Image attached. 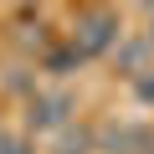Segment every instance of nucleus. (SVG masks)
I'll return each instance as SVG.
<instances>
[{
	"label": "nucleus",
	"instance_id": "f257e3e1",
	"mask_svg": "<svg viewBox=\"0 0 154 154\" xmlns=\"http://www.w3.org/2000/svg\"><path fill=\"white\" fill-rule=\"evenodd\" d=\"M118 16L113 11H88L82 21H77V31H72V51L77 57H103V51H113L118 46Z\"/></svg>",
	"mask_w": 154,
	"mask_h": 154
},
{
	"label": "nucleus",
	"instance_id": "f03ea898",
	"mask_svg": "<svg viewBox=\"0 0 154 154\" xmlns=\"http://www.w3.org/2000/svg\"><path fill=\"white\" fill-rule=\"evenodd\" d=\"M67 113H72V98L67 93L31 98V128H67Z\"/></svg>",
	"mask_w": 154,
	"mask_h": 154
},
{
	"label": "nucleus",
	"instance_id": "7ed1b4c3",
	"mask_svg": "<svg viewBox=\"0 0 154 154\" xmlns=\"http://www.w3.org/2000/svg\"><path fill=\"white\" fill-rule=\"evenodd\" d=\"M0 154H31V144L21 134H11V128H0Z\"/></svg>",
	"mask_w": 154,
	"mask_h": 154
},
{
	"label": "nucleus",
	"instance_id": "20e7f679",
	"mask_svg": "<svg viewBox=\"0 0 154 154\" xmlns=\"http://www.w3.org/2000/svg\"><path fill=\"white\" fill-rule=\"evenodd\" d=\"M134 93H139V98H144V103H154V67H149V72H139V77H134Z\"/></svg>",
	"mask_w": 154,
	"mask_h": 154
},
{
	"label": "nucleus",
	"instance_id": "39448f33",
	"mask_svg": "<svg viewBox=\"0 0 154 154\" xmlns=\"http://www.w3.org/2000/svg\"><path fill=\"white\" fill-rule=\"evenodd\" d=\"M62 154H88V134H77V139L67 134V139H62Z\"/></svg>",
	"mask_w": 154,
	"mask_h": 154
},
{
	"label": "nucleus",
	"instance_id": "423d86ee",
	"mask_svg": "<svg viewBox=\"0 0 154 154\" xmlns=\"http://www.w3.org/2000/svg\"><path fill=\"white\" fill-rule=\"evenodd\" d=\"M144 5H149V11H154V0H144Z\"/></svg>",
	"mask_w": 154,
	"mask_h": 154
},
{
	"label": "nucleus",
	"instance_id": "0eeeda50",
	"mask_svg": "<svg viewBox=\"0 0 154 154\" xmlns=\"http://www.w3.org/2000/svg\"><path fill=\"white\" fill-rule=\"evenodd\" d=\"M149 41H154V36H149Z\"/></svg>",
	"mask_w": 154,
	"mask_h": 154
}]
</instances>
